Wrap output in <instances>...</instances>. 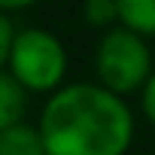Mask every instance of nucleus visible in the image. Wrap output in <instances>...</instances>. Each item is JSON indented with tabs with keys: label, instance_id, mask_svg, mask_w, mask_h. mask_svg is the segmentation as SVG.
<instances>
[{
	"label": "nucleus",
	"instance_id": "1",
	"mask_svg": "<svg viewBox=\"0 0 155 155\" xmlns=\"http://www.w3.org/2000/svg\"><path fill=\"white\" fill-rule=\"evenodd\" d=\"M37 125L49 155H125L134 140L131 107L101 82L58 88Z\"/></svg>",
	"mask_w": 155,
	"mask_h": 155
},
{
	"label": "nucleus",
	"instance_id": "2",
	"mask_svg": "<svg viewBox=\"0 0 155 155\" xmlns=\"http://www.w3.org/2000/svg\"><path fill=\"white\" fill-rule=\"evenodd\" d=\"M94 73H97V82L119 97L143 91L155 73L146 37L134 34L125 25L107 31L94 49Z\"/></svg>",
	"mask_w": 155,
	"mask_h": 155
},
{
	"label": "nucleus",
	"instance_id": "3",
	"mask_svg": "<svg viewBox=\"0 0 155 155\" xmlns=\"http://www.w3.org/2000/svg\"><path fill=\"white\" fill-rule=\"evenodd\" d=\"M3 64H6V73L28 91L55 94L58 88H64L61 82L67 73V52L61 40L43 28H21Z\"/></svg>",
	"mask_w": 155,
	"mask_h": 155
},
{
	"label": "nucleus",
	"instance_id": "4",
	"mask_svg": "<svg viewBox=\"0 0 155 155\" xmlns=\"http://www.w3.org/2000/svg\"><path fill=\"white\" fill-rule=\"evenodd\" d=\"M0 155H49L40 125H12L0 131Z\"/></svg>",
	"mask_w": 155,
	"mask_h": 155
},
{
	"label": "nucleus",
	"instance_id": "5",
	"mask_svg": "<svg viewBox=\"0 0 155 155\" xmlns=\"http://www.w3.org/2000/svg\"><path fill=\"white\" fill-rule=\"evenodd\" d=\"M25 110H28V88L18 85L3 70V76H0V131L12 128V125H21Z\"/></svg>",
	"mask_w": 155,
	"mask_h": 155
},
{
	"label": "nucleus",
	"instance_id": "6",
	"mask_svg": "<svg viewBox=\"0 0 155 155\" xmlns=\"http://www.w3.org/2000/svg\"><path fill=\"white\" fill-rule=\"evenodd\" d=\"M119 25L131 28L140 37H155V0H116Z\"/></svg>",
	"mask_w": 155,
	"mask_h": 155
},
{
	"label": "nucleus",
	"instance_id": "7",
	"mask_svg": "<svg viewBox=\"0 0 155 155\" xmlns=\"http://www.w3.org/2000/svg\"><path fill=\"white\" fill-rule=\"evenodd\" d=\"M82 15H85V25L88 28H97V31H113L119 28V3L116 0H85L82 3Z\"/></svg>",
	"mask_w": 155,
	"mask_h": 155
},
{
	"label": "nucleus",
	"instance_id": "8",
	"mask_svg": "<svg viewBox=\"0 0 155 155\" xmlns=\"http://www.w3.org/2000/svg\"><path fill=\"white\" fill-rule=\"evenodd\" d=\"M15 37H18V31H15L9 12H3V15H0V61L9 58V52H12V46H15Z\"/></svg>",
	"mask_w": 155,
	"mask_h": 155
},
{
	"label": "nucleus",
	"instance_id": "9",
	"mask_svg": "<svg viewBox=\"0 0 155 155\" xmlns=\"http://www.w3.org/2000/svg\"><path fill=\"white\" fill-rule=\"evenodd\" d=\"M140 107H143V113H146L149 125L155 128V73H152V79L146 82V88L140 91Z\"/></svg>",
	"mask_w": 155,
	"mask_h": 155
},
{
	"label": "nucleus",
	"instance_id": "10",
	"mask_svg": "<svg viewBox=\"0 0 155 155\" xmlns=\"http://www.w3.org/2000/svg\"><path fill=\"white\" fill-rule=\"evenodd\" d=\"M37 0H0V6H3V12H18V9H28L34 6Z\"/></svg>",
	"mask_w": 155,
	"mask_h": 155
}]
</instances>
